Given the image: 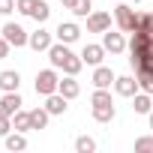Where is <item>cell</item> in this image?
Wrapping results in <instances>:
<instances>
[{"mask_svg": "<svg viewBox=\"0 0 153 153\" xmlns=\"http://www.w3.org/2000/svg\"><path fill=\"white\" fill-rule=\"evenodd\" d=\"M138 15L141 12H135L126 0H120V6L114 9V21H117V30H123V33H132L135 27H138Z\"/></svg>", "mask_w": 153, "mask_h": 153, "instance_id": "obj_1", "label": "cell"}, {"mask_svg": "<svg viewBox=\"0 0 153 153\" xmlns=\"http://www.w3.org/2000/svg\"><path fill=\"white\" fill-rule=\"evenodd\" d=\"M60 3H63V9H72V6H75V0H60Z\"/></svg>", "mask_w": 153, "mask_h": 153, "instance_id": "obj_32", "label": "cell"}, {"mask_svg": "<svg viewBox=\"0 0 153 153\" xmlns=\"http://www.w3.org/2000/svg\"><path fill=\"white\" fill-rule=\"evenodd\" d=\"M36 3H39V0H15V9H18L21 15H33Z\"/></svg>", "mask_w": 153, "mask_h": 153, "instance_id": "obj_27", "label": "cell"}, {"mask_svg": "<svg viewBox=\"0 0 153 153\" xmlns=\"http://www.w3.org/2000/svg\"><path fill=\"white\" fill-rule=\"evenodd\" d=\"M15 126H12V117H6V114H0V138H6L9 132H12Z\"/></svg>", "mask_w": 153, "mask_h": 153, "instance_id": "obj_29", "label": "cell"}, {"mask_svg": "<svg viewBox=\"0 0 153 153\" xmlns=\"http://www.w3.org/2000/svg\"><path fill=\"white\" fill-rule=\"evenodd\" d=\"M114 78H117V75L111 72V66H102V63H99V66H93V78H90V81H93V87H111V84H114Z\"/></svg>", "mask_w": 153, "mask_h": 153, "instance_id": "obj_11", "label": "cell"}, {"mask_svg": "<svg viewBox=\"0 0 153 153\" xmlns=\"http://www.w3.org/2000/svg\"><path fill=\"white\" fill-rule=\"evenodd\" d=\"M54 36H57V42H66V45H72L75 39L81 36V27L75 24V21H60V24H57V30H54Z\"/></svg>", "mask_w": 153, "mask_h": 153, "instance_id": "obj_7", "label": "cell"}, {"mask_svg": "<svg viewBox=\"0 0 153 153\" xmlns=\"http://www.w3.org/2000/svg\"><path fill=\"white\" fill-rule=\"evenodd\" d=\"M12 126H15L18 132H30V111H21V108H18V111L12 114Z\"/></svg>", "mask_w": 153, "mask_h": 153, "instance_id": "obj_22", "label": "cell"}, {"mask_svg": "<svg viewBox=\"0 0 153 153\" xmlns=\"http://www.w3.org/2000/svg\"><path fill=\"white\" fill-rule=\"evenodd\" d=\"M57 87H60V75H57L54 66L36 72V93L39 96H51V93H57Z\"/></svg>", "mask_w": 153, "mask_h": 153, "instance_id": "obj_2", "label": "cell"}, {"mask_svg": "<svg viewBox=\"0 0 153 153\" xmlns=\"http://www.w3.org/2000/svg\"><path fill=\"white\" fill-rule=\"evenodd\" d=\"M81 66H84L81 54H69V57H66V63H63L60 69H63V75H78V72H81Z\"/></svg>", "mask_w": 153, "mask_h": 153, "instance_id": "obj_20", "label": "cell"}, {"mask_svg": "<svg viewBox=\"0 0 153 153\" xmlns=\"http://www.w3.org/2000/svg\"><path fill=\"white\" fill-rule=\"evenodd\" d=\"M21 105H24V102H21V93H18V90H9V93L0 96V114H6V117H12Z\"/></svg>", "mask_w": 153, "mask_h": 153, "instance_id": "obj_9", "label": "cell"}, {"mask_svg": "<svg viewBox=\"0 0 153 153\" xmlns=\"http://www.w3.org/2000/svg\"><path fill=\"white\" fill-rule=\"evenodd\" d=\"M147 120H150V129H153V108H150V114H147Z\"/></svg>", "mask_w": 153, "mask_h": 153, "instance_id": "obj_33", "label": "cell"}, {"mask_svg": "<svg viewBox=\"0 0 153 153\" xmlns=\"http://www.w3.org/2000/svg\"><path fill=\"white\" fill-rule=\"evenodd\" d=\"M9 48H12V45L6 42V36H3V33H0V60H3V57H9Z\"/></svg>", "mask_w": 153, "mask_h": 153, "instance_id": "obj_31", "label": "cell"}, {"mask_svg": "<svg viewBox=\"0 0 153 153\" xmlns=\"http://www.w3.org/2000/svg\"><path fill=\"white\" fill-rule=\"evenodd\" d=\"M114 90H117V96L132 99L141 87H138V78H135V75H117V78H114Z\"/></svg>", "mask_w": 153, "mask_h": 153, "instance_id": "obj_5", "label": "cell"}, {"mask_svg": "<svg viewBox=\"0 0 153 153\" xmlns=\"http://www.w3.org/2000/svg\"><path fill=\"white\" fill-rule=\"evenodd\" d=\"M105 45H96V42H90V45H84L81 48V60L87 63V66H99L102 60H105Z\"/></svg>", "mask_w": 153, "mask_h": 153, "instance_id": "obj_8", "label": "cell"}, {"mask_svg": "<svg viewBox=\"0 0 153 153\" xmlns=\"http://www.w3.org/2000/svg\"><path fill=\"white\" fill-rule=\"evenodd\" d=\"M90 12H93V0H75V6H72L75 18H87Z\"/></svg>", "mask_w": 153, "mask_h": 153, "instance_id": "obj_23", "label": "cell"}, {"mask_svg": "<svg viewBox=\"0 0 153 153\" xmlns=\"http://www.w3.org/2000/svg\"><path fill=\"white\" fill-rule=\"evenodd\" d=\"M75 150H78V153H93L96 150V141L90 135H78V138H75Z\"/></svg>", "mask_w": 153, "mask_h": 153, "instance_id": "obj_25", "label": "cell"}, {"mask_svg": "<svg viewBox=\"0 0 153 153\" xmlns=\"http://www.w3.org/2000/svg\"><path fill=\"white\" fill-rule=\"evenodd\" d=\"M0 33L6 36V42H9L12 48H24V45L30 42V33H27V30H24L21 24H15V21H6Z\"/></svg>", "mask_w": 153, "mask_h": 153, "instance_id": "obj_3", "label": "cell"}, {"mask_svg": "<svg viewBox=\"0 0 153 153\" xmlns=\"http://www.w3.org/2000/svg\"><path fill=\"white\" fill-rule=\"evenodd\" d=\"M72 51H69V45L66 42H54L51 48H48V60H51V66L54 69H60L63 63H66V57H69Z\"/></svg>", "mask_w": 153, "mask_h": 153, "instance_id": "obj_12", "label": "cell"}, {"mask_svg": "<svg viewBox=\"0 0 153 153\" xmlns=\"http://www.w3.org/2000/svg\"><path fill=\"white\" fill-rule=\"evenodd\" d=\"M18 87H21V75H18V69H3V72H0V90H3V93L18 90Z\"/></svg>", "mask_w": 153, "mask_h": 153, "instance_id": "obj_13", "label": "cell"}, {"mask_svg": "<svg viewBox=\"0 0 153 153\" xmlns=\"http://www.w3.org/2000/svg\"><path fill=\"white\" fill-rule=\"evenodd\" d=\"M66 99H75V96H78L81 93V84L78 81H75V75H66V78H60V87H57Z\"/></svg>", "mask_w": 153, "mask_h": 153, "instance_id": "obj_16", "label": "cell"}, {"mask_svg": "<svg viewBox=\"0 0 153 153\" xmlns=\"http://www.w3.org/2000/svg\"><path fill=\"white\" fill-rule=\"evenodd\" d=\"M138 27L147 30V33H153V12H141L138 15Z\"/></svg>", "mask_w": 153, "mask_h": 153, "instance_id": "obj_28", "label": "cell"}, {"mask_svg": "<svg viewBox=\"0 0 153 153\" xmlns=\"http://www.w3.org/2000/svg\"><path fill=\"white\" fill-rule=\"evenodd\" d=\"M48 15H51V6L45 3V0H39V3H36V9H33V15H30V18H33L36 24H45V21H48Z\"/></svg>", "mask_w": 153, "mask_h": 153, "instance_id": "obj_24", "label": "cell"}, {"mask_svg": "<svg viewBox=\"0 0 153 153\" xmlns=\"http://www.w3.org/2000/svg\"><path fill=\"white\" fill-rule=\"evenodd\" d=\"M150 108H153V99H150V93L138 90V93L132 96V111H135V114H150Z\"/></svg>", "mask_w": 153, "mask_h": 153, "instance_id": "obj_15", "label": "cell"}, {"mask_svg": "<svg viewBox=\"0 0 153 153\" xmlns=\"http://www.w3.org/2000/svg\"><path fill=\"white\" fill-rule=\"evenodd\" d=\"M27 45H30L36 54H39V51H48V48L54 45V33H51V30H45V27H39V30H33V33H30V42H27Z\"/></svg>", "mask_w": 153, "mask_h": 153, "instance_id": "obj_6", "label": "cell"}, {"mask_svg": "<svg viewBox=\"0 0 153 153\" xmlns=\"http://www.w3.org/2000/svg\"><path fill=\"white\" fill-rule=\"evenodd\" d=\"M135 153H153V135L135 138Z\"/></svg>", "mask_w": 153, "mask_h": 153, "instance_id": "obj_26", "label": "cell"}, {"mask_svg": "<svg viewBox=\"0 0 153 153\" xmlns=\"http://www.w3.org/2000/svg\"><path fill=\"white\" fill-rule=\"evenodd\" d=\"M87 30H90V33H105V30H111V15H108V12H90V15H87Z\"/></svg>", "mask_w": 153, "mask_h": 153, "instance_id": "obj_10", "label": "cell"}, {"mask_svg": "<svg viewBox=\"0 0 153 153\" xmlns=\"http://www.w3.org/2000/svg\"><path fill=\"white\" fill-rule=\"evenodd\" d=\"M3 141H6V150H12V153L27 150V138H24V132H18V129H15V132H9Z\"/></svg>", "mask_w": 153, "mask_h": 153, "instance_id": "obj_19", "label": "cell"}, {"mask_svg": "<svg viewBox=\"0 0 153 153\" xmlns=\"http://www.w3.org/2000/svg\"><path fill=\"white\" fill-rule=\"evenodd\" d=\"M15 12V0H0V15H9Z\"/></svg>", "mask_w": 153, "mask_h": 153, "instance_id": "obj_30", "label": "cell"}, {"mask_svg": "<svg viewBox=\"0 0 153 153\" xmlns=\"http://www.w3.org/2000/svg\"><path fill=\"white\" fill-rule=\"evenodd\" d=\"M102 45H105L108 54H123V51L129 48L126 39H123V30H105V33H102Z\"/></svg>", "mask_w": 153, "mask_h": 153, "instance_id": "obj_4", "label": "cell"}, {"mask_svg": "<svg viewBox=\"0 0 153 153\" xmlns=\"http://www.w3.org/2000/svg\"><path fill=\"white\" fill-rule=\"evenodd\" d=\"M48 117H51V114H48V108H45V105L33 108V111H30V129H36V132H39V129H45V126H48Z\"/></svg>", "mask_w": 153, "mask_h": 153, "instance_id": "obj_18", "label": "cell"}, {"mask_svg": "<svg viewBox=\"0 0 153 153\" xmlns=\"http://www.w3.org/2000/svg\"><path fill=\"white\" fill-rule=\"evenodd\" d=\"M66 102H69V99H66L60 90L51 93V96H45V108H48V114H66V108H69Z\"/></svg>", "mask_w": 153, "mask_h": 153, "instance_id": "obj_14", "label": "cell"}, {"mask_svg": "<svg viewBox=\"0 0 153 153\" xmlns=\"http://www.w3.org/2000/svg\"><path fill=\"white\" fill-rule=\"evenodd\" d=\"M135 78H138V87H141L144 93L153 96V69H138V72H135Z\"/></svg>", "mask_w": 153, "mask_h": 153, "instance_id": "obj_21", "label": "cell"}, {"mask_svg": "<svg viewBox=\"0 0 153 153\" xmlns=\"http://www.w3.org/2000/svg\"><path fill=\"white\" fill-rule=\"evenodd\" d=\"M114 114H117L114 102H108V105H93V120H96V123H111Z\"/></svg>", "mask_w": 153, "mask_h": 153, "instance_id": "obj_17", "label": "cell"}]
</instances>
